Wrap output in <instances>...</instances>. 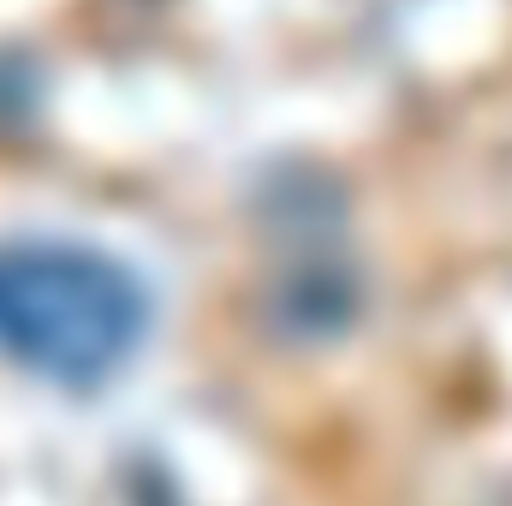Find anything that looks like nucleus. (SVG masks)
Masks as SVG:
<instances>
[{"label": "nucleus", "instance_id": "obj_1", "mask_svg": "<svg viewBox=\"0 0 512 506\" xmlns=\"http://www.w3.org/2000/svg\"><path fill=\"white\" fill-rule=\"evenodd\" d=\"M149 298L114 256L84 245H0V352L66 387L114 376L137 352Z\"/></svg>", "mask_w": 512, "mask_h": 506}, {"label": "nucleus", "instance_id": "obj_2", "mask_svg": "<svg viewBox=\"0 0 512 506\" xmlns=\"http://www.w3.org/2000/svg\"><path fill=\"white\" fill-rule=\"evenodd\" d=\"M358 316V280L334 262H298L274 292V322L298 340L340 334Z\"/></svg>", "mask_w": 512, "mask_h": 506}]
</instances>
